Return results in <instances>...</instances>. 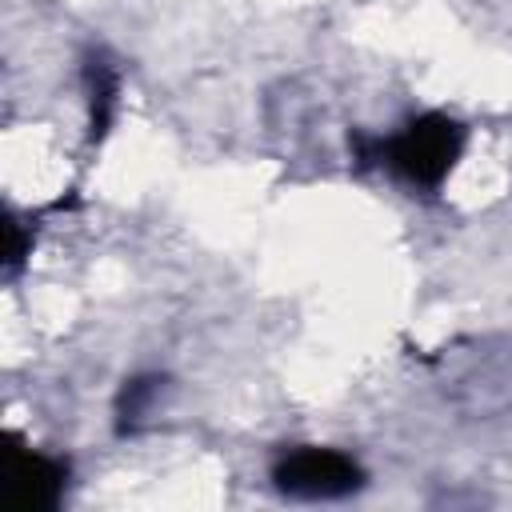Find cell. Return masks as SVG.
Returning a JSON list of instances; mask_svg holds the SVG:
<instances>
[{"instance_id": "6da1fadb", "label": "cell", "mask_w": 512, "mask_h": 512, "mask_svg": "<svg viewBox=\"0 0 512 512\" xmlns=\"http://www.w3.org/2000/svg\"><path fill=\"white\" fill-rule=\"evenodd\" d=\"M460 148H464L460 124L448 120V116H440V112H428V116L412 120L404 132H396L392 140H384L376 152H380L384 164H388L396 176H404L408 184L436 188V184L452 172Z\"/></svg>"}, {"instance_id": "7a4b0ae2", "label": "cell", "mask_w": 512, "mask_h": 512, "mask_svg": "<svg viewBox=\"0 0 512 512\" xmlns=\"http://www.w3.org/2000/svg\"><path fill=\"white\" fill-rule=\"evenodd\" d=\"M360 464L332 448H296L276 464V484L300 500H336L360 488Z\"/></svg>"}, {"instance_id": "3957f363", "label": "cell", "mask_w": 512, "mask_h": 512, "mask_svg": "<svg viewBox=\"0 0 512 512\" xmlns=\"http://www.w3.org/2000/svg\"><path fill=\"white\" fill-rule=\"evenodd\" d=\"M64 476H68V468L60 460L28 452L20 460V472H16V492L32 508H52L60 500V492H64Z\"/></svg>"}, {"instance_id": "277c9868", "label": "cell", "mask_w": 512, "mask_h": 512, "mask_svg": "<svg viewBox=\"0 0 512 512\" xmlns=\"http://www.w3.org/2000/svg\"><path fill=\"white\" fill-rule=\"evenodd\" d=\"M116 92H120L116 72H112L108 64L92 60V64H88V112H92V136H104V132H108V124H112V116H116Z\"/></svg>"}]
</instances>
